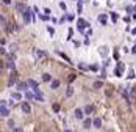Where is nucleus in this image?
Segmentation results:
<instances>
[{"label":"nucleus","instance_id":"423d86ee","mask_svg":"<svg viewBox=\"0 0 136 132\" xmlns=\"http://www.w3.org/2000/svg\"><path fill=\"white\" fill-rule=\"evenodd\" d=\"M75 116H77L78 120H81V118H83V110H80V109H77V110H75Z\"/></svg>","mask_w":136,"mask_h":132},{"label":"nucleus","instance_id":"aec40b11","mask_svg":"<svg viewBox=\"0 0 136 132\" xmlns=\"http://www.w3.org/2000/svg\"><path fill=\"white\" fill-rule=\"evenodd\" d=\"M36 57H45V54L41 52V50H36Z\"/></svg>","mask_w":136,"mask_h":132},{"label":"nucleus","instance_id":"4be33fe9","mask_svg":"<svg viewBox=\"0 0 136 132\" xmlns=\"http://www.w3.org/2000/svg\"><path fill=\"white\" fill-rule=\"evenodd\" d=\"M53 110H55V112H60V105H58V104H53Z\"/></svg>","mask_w":136,"mask_h":132},{"label":"nucleus","instance_id":"a878e982","mask_svg":"<svg viewBox=\"0 0 136 132\" xmlns=\"http://www.w3.org/2000/svg\"><path fill=\"white\" fill-rule=\"evenodd\" d=\"M10 2H11V0H3V3H5V5H10Z\"/></svg>","mask_w":136,"mask_h":132},{"label":"nucleus","instance_id":"f3484780","mask_svg":"<svg viewBox=\"0 0 136 132\" xmlns=\"http://www.w3.org/2000/svg\"><path fill=\"white\" fill-rule=\"evenodd\" d=\"M100 55H102V57L106 55V47H100Z\"/></svg>","mask_w":136,"mask_h":132},{"label":"nucleus","instance_id":"412c9836","mask_svg":"<svg viewBox=\"0 0 136 132\" xmlns=\"http://www.w3.org/2000/svg\"><path fill=\"white\" fill-rule=\"evenodd\" d=\"M72 93H74V90H72V87L67 88V96H72Z\"/></svg>","mask_w":136,"mask_h":132},{"label":"nucleus","instance_id":"20e7f679","mask_svg":"<svg viewBox=\"0 0 136 132\" xmlns=\"http://www.w3.org/2000/svg\"><path fill=\"white\" fill-rule=\"evenodd\" d=\"M0 115H2V116H8V115H10V110L5 109V107H0Z\"/></svg>","mask_w":136,"mask_h":132},{"label":"nucleus","instance_id":"f8f14e48","mask_svg":"<svg viewBox=\"0 0 136 132\" xmlns=\"http://www.w3.org/2000/svg\"><path fill=\"white\" fill-rule=\"evenodd\" d=\"M16 8H17V11H25V6H24L22 3H17Z\"/></svg>","mask_w":136,"mask_h":132},{"label":"nucleus","instance_id":"a211bd4d","mask_svg":"<svg viewBox=\"0 0 136 132\" xmlns=\"http://www.w3.org/2000/svg\"><path fill=\"white\" fill-rule=\"evenodd\" d=\"M5 24H6V19L3 16H0V25H5Z\"/></svg>","mask_w":136,"mask_h":132},{"label":"nucleus","instance_id":"dca6fc26","mask_svg":"<svg viewBox=\"0 0 136 132\" xmlns=\"http://www.w3.org/2000/svg\"><path fill=\"white\" fill-rule=\"evenodd\" d=\"M94 88H102V82H100V80H97V82L94 83Z\"/></svg>","mask_w":136,"mask_h":132},{"label":"nucleus","instance_id":"f257e3e1","mask_svg":"<svg viewBox=\"0 0 136 132\" xmlns=\"http://www.w3.org/2000/svg\"><path fill=\"white\" fill-rule=\"evenodd\" d=\"M30 13H31V11H30V9H28V8H27V9H25V11H24V21H25L27 24H28V22L31 21V14H30Z\"/></svg>","mask_w":136,"mask_h":132},{"label":"nucleus","instance_id":"c85d7f7f","mask_svg":"<svg viewBox=\"0 0 136 132\" xmlns=\"http://www.w3.org/2000/svg\"><path fill=\"white\" fill-rule=\"evenodd\" d=\"M66 132H70V130H66Z\"/></svg>","mask_w":136,"mask_h":132},{"label":"nucleus","instance_id":"39448f33","mask_svg":"<svg viewBox=\"0 0 136 132\" xmlns=\"http://www.w3.org/2000/svg\"><path fill=\"white\" fill-rule=\"evenodd\" d=\"M30 110H31V109H30V105H28L27 102L22 104V112H24V113H30Z\"/></svg>","mask_w":136,"mask_h":132},{"label":"nucleus","instance_id":"f03ea898","mask_svg":"<svg viewBox=\"0 0 136 132\" xmlns=\"http://www.w3.org/2000/svg\"><path fill=\"white\" fill-rule=\"evenodd\" d=\"M88 27V24L83 21V19H78V28H80V30H83V28H86Z\"/></svg>","mask_w":136,"mask_h":132},{"label":"nucleus","instance_id":"5701e85b","mask_svg":"<svg viewBox=\"0 0 136 132\" xmlns=\"http://www.w3.org/2000/svg\"><path fill=\"white\" fill-rule=\"evenodd\" d=\"M13 132H22L21 127H13Z\"/></svg>","mask_w":136,"mask_h":132},{"label":"nucleus","instance_id":"6e6552de","mask_svg":"<svg viewBox=\"0 0 136 132\" xmlns=\"http://www.w3.org/2000/svg\"><path fill=\"white\" fill-rule=\"evenodd\" d=\"M94 112V107L92 105H86V109H85V113L86 115H89V113H92Z\"/></svg>","mask_w":136,"mask_h":132},{"label":"nucleus","instance_id":"9b49d317","mask_svg":"<svg viewBox=\"0 0 136 132\" xmlns=\"http://www.w3.org/2000/svg\"><path fill=\"white\" fill-rule=\"evenodd\" d=\"M27 83H28L30 87H33V88H38V82H34V80H28Z\"/></svg>","mask_w":136,"mask_h":132},{"label":"nucleus","instance_id":"bb28decb","mask_svg":"<svg viewBox=\"0 0 136 132\" xmlns=\"http://www.w3.org/2000/svg\"><path fill=\"white\" fill-rule=\"evenodd\" d=\"M133 54H136V44L133 46Z\"/></svg>","mask_w":136,"mask_h":132},{"label":"nucleus","instance_id":"ddd939ff","mask_svg":"<svg viewBox=\"0 0 136 132\" xmlns=\"http://www.w3.org/2000/svg\"><path fill=\"white\" fill-rule=\"evenodd\" d=\"M99 21H100V22H102V24L105 25V24H106V16H105V14H102L100 17H99Z\"/></svg>","mask_w":136,"mask_h":132},{"label":"nucleus","instance_id":"7ed1b4c3","mask_svg":"<svg viewBox=\"0 0 136 132\" xmlns=\"http://www.w3.org/2000/svg\"><path fill=\"white\" fill-rule=\"evenodd\" d=\"M92 124H94V127H97V129L102 127V120H100V118H95V120L92 121Z\"/></svg>","mask_w":136,"mask_h":132},{"label":"nucleus","instance_id":"0eeeda50","mask_svg":"<svg viewBox=\"0 0 136 132\" xmlns=\"http://www.w3.org/2000/svg\"><path fill=\"white\" fill-rule=\"evenodd\" d=\"M16 80H17V74H16V72H13V74H11V77H10V85H13Z\"/></svg>","mask_w":136,"mask_h":132},{"label":"nucleus","instance_id":"393cba45","mask_svg":"<svg viewBox=\"0 0 136 132\" xmlns=\"http://www.w3.org/2000/svg\"><path fill=\"white\" fill-rule=\"evenodd\" d=\"M74 79H75V75H74V74H70V75H69V82H72Z\"/></svg>","mask_w":136,"mask_h":132},{"label":"nucleus","instance_id":"9d476101","mask_svg":"<svg viewBox=\"0 0 136 132\" xmlns=\"http://www.w3.org/2000/svg\"><path fill=\"white\" fill-rule=\"evenodd\" d=\"M60 87V80H52V88L55 90V88H58Z\"/></svg>","mask_w":136,"mask_h":132},{"label":"nucleus","instance_id":"1a4fd4ad","mask_svg":"<svg viewBox=\"0 0 136 132\" xmlns=\"http://www.w3.org/2000/svg\"><path fill=\"white\" fill-rule=\"evenodd\" d=\"M42 80H44V82H50V80H52L50 74H42Z\"/></svg>","mask_w":136,"mask_h":132},{"label":"nucleus","instance_id":"cd10ccee","mask_svg":"<svg viewBox=\"0 0 136 132\" xmlns=\"http://www.w3.org/2000/svg\"><path fill=\"white\" fill-rule=\"evenodd\" d=\"M0 74H2V68H0Z\"/></svg>","mask_w":136,"mask_h":132},{"label":"nucleus","instance_id":"4468645a","mask_svg":"<svg viewBox=\"0 0 136 132\" xmlns=\"http://www.w3.org/2000/svg\"><path fill=\"white\" fill-rule=\"evenodd\" d=\"M28 87V83H19V90H27Z\"/></svg>","mask_w":136,"mask_h":132},{"label":"nucleus","instance_id":"b1692460","mask_svg":"<svg viewBox=\"0 0 136 132\" xmlns=\"http://www.w3.org/2000/svg\"><path fill=\"white\" fill-rule=\"evenodd\" d=\"M134 77V72L133 71H130V74H128V79H133Z\"/></svg>","mask_w":136,"mask_h":132},{"label":"nucleus","instance_id":"6ab92c4d","mask_svg":"<svg viewBox=\"0 0 136 132\" xmlns=\"http://www.w3.org/2000/svg\"><path fill=\"white\" fill-rule=\"evenodd\" d=\"M13 98H14L16 101H19V99H21V94H19V93H14V94H13Z\"/></svg>","mask_w":136,"mask_h":132},{"label":"nucleus","instance_id":"2eb2a0df","mask_svg":"<svg viewBox=\"0 0 136 132\" xmlns=\"http://www.w3.org/2000/svg\"><path fill=\"white\" fill-rule=\"evenodd\" d=\"M91 124H92L91 120H85V127H91Z\"/></svg>","mask_w":136,"mask_h":132}]
</instances>
